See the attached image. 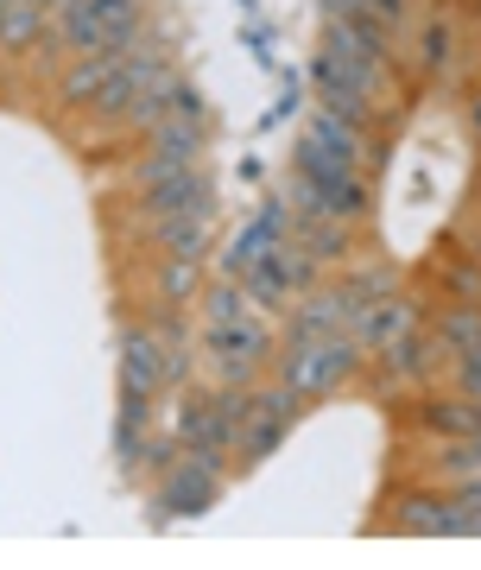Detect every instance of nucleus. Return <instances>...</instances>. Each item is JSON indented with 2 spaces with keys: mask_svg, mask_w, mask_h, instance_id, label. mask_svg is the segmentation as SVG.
I'll list each match as a JSON object with an SVG mask.
<instances>
[{
  "mask_svg": "<svg viewBox=\"0 0 481 570\" xmlns=\"http://www.w3.org/2000/svg\"><path fill=\"white\" fill-rule=\"evenodd\" d=\"M367 348L349 336V330H330V336H285V355H279V381L298 400H323V393H336L349 374L361 367Z\"/></svg>",
  "mask_w": 481,
  "mask_h": 570,
  "instance_id": "f257e3e1",
  "label": "nucleus"
},
{
  "mask_svg": "<svg viewBox=\"0 0 481 570\" xmlns=\"http://www.w3.org/2000/svg\"><path fill=\"white\" fill-rule=\"evenodd\" d=\"M317 89H323V108H336V115H349V121L367 127V102L381 96V63L330 45V51L317 58Z\"/></svg>",
  "mask_w": 481,
  "mask_h": 570,
  "instance_id": "f03ea898",
  "label": "nucleus"
},
{
  "mask_svg": "<svg viewBox=\"0 0 481 570\" xmlns=\"http://www.w3.org/2000/svg\"><path fill=\"white\" fill-rule=\"evenodd\" d=\"M203 348L216 355V374L228 387H254L266 355H273V336H266L261 317H240V324H209L203 330Z\"/></svg>",
  "mask_w": 481,
  "mask_h": 570,
  "instance_id": "7ed1b4c3",
  "label": "nucleus"
},
{
  "mask_svg": "<svg viewBox=\"0 0 481 570\" xmlns=\"http://www.w3.org/2000/svg\"><path fill=\"white\" fill-rule=\"evenodd\" d=\"M367 311H374V298H361L355 279L330 285V292H298L285 336H330V330H349V336H355V330L367 324Z\"/></svg>",
  "mask_w": 481,
  "mask_h": 570,
  "instance_id": "20e7f679",
  "label": "nucleus"
},
{
  "mask_svg": "<svg viewBox=\"0 0 481 570\" xmlns=\"http://www.w3.org/2000/svg\"><path fill=\"white\" fill-rule=\"evenodd\" d=\"M222 494V456H178V463L159 475V508L171 520H190V513H209Z\"/></svg>",
  "mask_w": 481,
  "mask_h": 570,
  "instance_id": "39448f33",
  "label": "nucleus"
},
{
  "mask_svg": "<svg viewBox=\"0 0 481 570\" xmlns=\"http://www.w3.org/2000/svg\"><path fill=\"white\" fill-rule=\"evenodd\" d=\"M197 159H203V127L197 121H171V115H165V121L153 127V146H146L140 165H134V184H140V190H153V184L190 171Z\"/></svg>",
  "mask_w": 481,
  "mask_h": 570,
  "instance_id": "423d86ee",
  "label": "nucleus"
},
{
  "mask_svg": "<svg viewBox=\"0 0 481 570\" xmlns=\"http://www.w3.org/2000/svg\"><path fill=\"white\" fill-rule=\"evenodd\" d=\"M140 216H146V228L178 223V216H216V184L203 178V165H190V171H178V178L140 190Z\"/></svg>",
  "mask_w": 481,
  "mask_h": 570,
  "instance_id": "0eeeda50",
  "label": "nucleus"
},
{
  "mask_svg": "<svg viewBox=\"0 0 481 570\" xmlns=\"http://www.w3.org/2000/svg\"><path fill=\"white\" fill-rule=\"evenodd\" d=\"M285 242V197H266L247 223H240V235L228 242V254H222V279H240V273H254V266L273 254V247Z\"/></svg>",
  "mask_w": 481,
  "mask_h": 570,
  "instance_id": "6e6552de",
  "label": "nucleus"
},
{
  "mask_svg": "<svg viewBox=\"0 0 481 570\" xmlns=\"http://www.w3.org/2000/svg\"><path fill=\"white\" fill-rule=\"evenodd\" d=\"M178 444L197 450V456H228V450H235V419L222 412V400L184 393V406H178Z\"/></svg>",
  "mask_w": 481,
  "mask_h": 570,
  "instance_id": "1a4fd4ad",
  "label": "nucleus"
},
{
  "mask_svg": "<svg viewBox=\"0 0 481 570\" xmlns=\"http://www.w3.org/2000/svg\"><path fill=\"white\" fill-rule=\"evenodd\" d=\"M165 381V355H159V336L153 330H127L120 336V393H159Z\"/></svg>",
  "mask_w": 481,
  "mask_h": 570,
  "instance_id": "9d476101",
  "label": "nucleus"
},
{
  "mask_svg": "<svg viewBox=\"0 0 481 570\" xmlns=\"http://www.w3.org/2000/svg\"><path fill=\"white\" fill-rule=\"evenodd\" d=\"M304 140H317L323 153L349 159L355 171H361V159H367V127L349 121V115H336V108H317V115H311V127H304Z\"/></svg>",
  "mask_w": 481,
  "mask_h": 570,
  "instance_id": "9b49d317",
  "label": "nucleus"
},
{
  "mask_svg": "<svg viewBox=\"0 0 481 570\" xmlns=\"http://www.w3.org/2000/svg\"><path fill=\"white\" fill-rule=\"evenodd\" d=\"M127 51H134V39H127V45H108V51H89V58H77L70 70H63V102H96V89L115 77L120 63H127Z\"/></svg>",
  "mask_w": 481,
  "mask_h": 570,
  "instance_id": "f8f14e48",
  "label": "nucleus"
},
{
  "mask_svg": "<svg viewBox=\"0 0 481 570\" xmlns=\"http://www.w3.org/2000/svg\"><path fill=\"white\" fill-rule=\"evenodd\" d=\"M412 324H419V311L405 305V298H381V305L367 311V324L355 330V343L381 355V348H393V343H400V336H405Z\"/></svg>",
  "mask_w": 481,
  "mask_h": 570,
  "instance_id": "ddd939ff",
  "label": "nucleus"
},
{
  "mask_svg": "<svg viewBox=\"0 0 481 570\" xmlns=\"http://www.w3.org/2000/svg\"><path fill=\"white\" fill-rule=\"evenodd\" d=\"M393 527L400 532H424V539H443V532H457V520H450V494H405L400 513H393Z\"/></svg>",
  "mask_w": 481,
  "mask_h": 570,
  "instance_id": "4468645a",
  "label": "nucleus"
},
{
  "mask_svg": "<svg viewBox=\"0 0 481 570\" xmlns=\"http://www.w3.org/2000/svg\"><path fill=\"white\" fill-rule=\"evenodd\" d=\"M209 223H216V216H178V223L153 228L159 247H165V261H203V247H209Z\"/></svg>",
  "mask_w": 481,
  "mask_h": 570,
  "instance_id": "2eb2a0df",
  "label": "nucleus"
},
{
  "mask_svg": "<svg viewBox=\"0 0 481 570\" xmlns=\"http://www.w3.org/2000/svg\"><path fill=\"white\" fill-rule=\"evenodd\" d=\"M438 348H450V355H469V348H481V305H443L438 317Z\"/></svg>",
  "mask_w": 481,
  "mask_h": 570,
  "instance_id": "dca6fc26",
  "label": "nucleus"
},
{
  "mask_svg": "<svg viewBox=\"0 0 481 570\" xmlns=\"http://www.w3.org/2000/svg\"><path fill=\"white\" fill-rule=\"evenodd\" d=\"M424 431H438V438H469V431H481L475 419V400H424Z\"/></svg>",
  "mask_w": 481,
  "mask_h": 570,
  "instance_id": "f3484780",
  "label": "nucleus"
},
{
  "mask_svg": "<svg viewBox=\"0 0 481 570\" xmlns=\"http://www.w3.org/2000/svg\"><path fill=\"white\" fill-rule=\"evenodd\" d=\"M431 469H438L450 489H457V482H481V431H469V438H450V444H443V456H438Z\"/></svg>",
  "mask_w": 481,
  "mask_h": 570,
  "instance_id": "a211bd4d",
  "label": "nucleus"
},
{
  "mask_svg": "<svg viewBox=\"0 0 481 570\" xmlns=\"http://www.w3.org/2000/svg\"><path fill=\"white\" fill-rule=\"evenodd\" d=\"M197 298H203V317H209V324H240V317H254V298H247L240 279H222V285H209V292H197Z\"/></svg>",
  "mask_w": 481,
  "mask_h": 570,
  "instance_id": "6ab92c4d",
  "label": "nucleus"
},
{
  "mask_svg": "<svg viewBox=\"0 0 481 570\" xmlns=\"http://www.w3.org/2000/svg\"><path fill=\"white\" fill-rule=\"evenodd\" d=\"M89 7V20L101 26V39L108 45H127L134 39V26H140V0H82Z\"/></svg>",
  "mask_w": 481,
  "mask_h": 570,
  "instance_id": "aec40b11",
  "label": "nucleus"
},
{
  "mask_svg": "<svg viewBox=\"0 0 481 570\" xmlns=\"http://www.w3.org/2000/svg\"><path fill=\"white\" fill-rule=\"evenodd\" d=\"M266 261H273V273L292 285V298H298V292H311V279H317V254H311L304 242H279Z\"/></svg>",
  "mask_w": 481,
  "mask_h": 570,
  "instance_id": "412c9836",
  "label": "nucleus"
},
{
  "mask_svg": "<svg viewBox=\"0 0 481 570\" xmlns=\"http://www.w3.org/2000/svg\"><path fill=\"white\" fill-rule=\"evenodd\" d=\"M197 292H203V261H165V266H159V298H165V311L190 305Z\"/></svg>",
  "mask_w": 481,
  "mask_h": 570,
  "instance_id": "4be33fe9",
  "label": "nucleus"
},
{
  "mask_svg": "<svg viewBox=\"0 0 481 570\" xmlns=\"http://www.w3.org/2000/svg\"><path fill=\"white\" fill-rule=\"evenodd\" d=\"M298 228H304V247H311L317 261L349 254V223H336V216H298Z\"/></svg>",
  "mask_w": 481,
  "mask_h": 570,
  "instance_id": "5701e85b",
  "label": "nucleus"
},
{
  "mask_svg": "<svg viewBox=\"0 0 481 570\" xmlns=\"http://www.w3.org/2000/svg\"><path fill=\"white\" fill-rule=\"evenodd\" d=\"M39 20H45V7L39 0H7V13H0V45H32L39 39Z\"/></svg>",
  "mask_w": 481,
  "mask_h": 570,
  "instance_id": "b1692460",
  "label": "nucleus"
},
{
  "mask_svg": "<svg viewBox=\"0 0 481 570\" xmlns=\"http://www.w3.org/2000/svg\"><path fill=\"white\" fill-rule=\"evenodd\" d=\"M240 285H247V298H254V311H279L292 305V285L273 273V261H261L254 273H240Z\"/></svg>",
  "mask_w": 481,
  "mask_h": 570,
  "instance_id": "393cba45",
  "label": "nucleus"
},
{
  "mask_svg": "<svg viewBox=\"0 0 481 570\" xmlns=\"http://www.w3.org/2000/svg\"><path fill=\"white\" fill-rule=\"evenodd\" d=\"M381 355H386V367H393V381H419L424 367H431V343H424V336H412V330H405L393 348H381Z\"/></svg>",
  "mask_w": 481,
  "mask_h": 570,
  "instance_id": "a878e982",
  "label": "nucleus"
},
{
  "mask_svg": "<svg viewBox=\"0 0 481 570\" xmlns=\"http://www.w3.org/2000/svg\"><path fill=\"white\" fill-rule=\"evenodd\" d=\"M450 520H457V532H481V482L450 489Z\"/></svg>",
  "mask_w": 481,
  "mask_h": 570,
  "instance_id": "bb28decb",
  "label": "nucleus"
},
{
  "mask_svg": "<svg viewBox=\"0 0 481 570\" xmlns=\"http://www.w3.org/2000/svg\"><path fill=\"white\" fill-rule=\"evenodd\" d=\"M443 285H450V292H457L462 305H481V266L469 261V254H462L457 266H443Z\"/></svg>",
  "mask_w": 481,
  "mask_h": 570,
  "instance_id": "cd10ccee",
  "label": "nucleus"
},
{
  "mask_svg": "<svg viewBox=\"0 0 481 570\" xmlns=\"http://www.w3.org/2000/svg\"><path fill=\"white\" fill-rule=\"evenodd\" d=\"M165 115H171V121H197V127H203V115H209V108H203L197 82H171V96H165Z\"/></svg>",
  "mask_w": 481,
  "mask_h": 570,
  "instance_id": "c85d7f7f",
  "label": "nucleus"
},
{
  "mask_svg": "<svg viewBox=\"0 0 481 570\" xmlns=\"http://www.w3.org/2000/svg\"><path fill=\"white\" fill-rule=\"evenodd\" d=\"M424 63H431V70H443V63H450V32H443V26H431V32H424Z\"/></svg>",
  "mask_w": 481,
  "mask_h": 570,
  "instance_id": "c756f323",
  "label": "nucleus"
},
{
  "mask_svg": "<svg viewBox=\"0 0 481 570\" xmlns=\"http://www.w3.org/2000/svg\"><path fill=\"white\" fill-rule=\"evenodd\" d=\"M361 13H374L381 26H400L405 20V0H361Z\"/></svg>",
  "mask_w": 481,
  "mask_h": 570,
  "instance_id": "7c9ffc66",
  "label": "nucleus"
},
{
  "mask_svg": "<svg viewBox=\"0 0 481 570\" xmlns=\"http://www.w3.org/2000/svg\"><path fill=\"white\" fill-rule=\"evenodd\" d=\"M469 261H475V266H481V235H475V242H469Z\"/></svg>",
  "mask_w": 481,
  "mask_h": 570,
  "instance_id": "2f4dec72",
  "label": "nucleus"
},
{
  "mask_svg": "<svg viewBox=\"0 0 481 570\" xmlns=\"http://www.w3.org/2000/svg\"><path fill=\"white\" fill-rule=\"evenodd\" d=\"M336 7H342V13H361V0H336Z\"/></svg>",
  "mask_w": 481,
  "mask_h": 570,
  "instance_id": "473e14b6",
  "label": "nucleus"
},
{
  "mask_svg": "<svg viewBox=\"0 0 481 570\" xmlns=\"http://www.w3.org/2000/svg\"><path fill=\"white\" fill-rule=\"evenodd\" d=\"M475 134H481V96H475Z\"/></svg>",
  "mask_w": 481,
  "mask_h": 570,
  "instance_id": "72a5a7b5",
  "label": "nucleus"
},
{
  "mask_svg": "<svg viewBox=\"0 0 481 570\" xmlns=\"http://www.w3.org/2000/svg\"><path fill=\"white\" fill-rule=\"evenodd\" d=\"M240 13H254V0H240Z\"/></svg>",
  "mask_w": 481,
  "mask_h": 570,
  "instance_id": "f704fd0d",
  "label": "nucleus"
},
{
  "mask_svg": "<svg viewBox=\"0 0 481 570\" xmlns=\"http://www.w3.org/2000/svg\"><path fill=\"white\" fill-rule=\"evenodd\" d=\"M39 7H51V0H39Z\"/></svg>",
  "mask_w": 481,
  "mask_h": 570,
  "instance_id": "c9c22d12",
  "label": "nucleus"
}]
</instances>
